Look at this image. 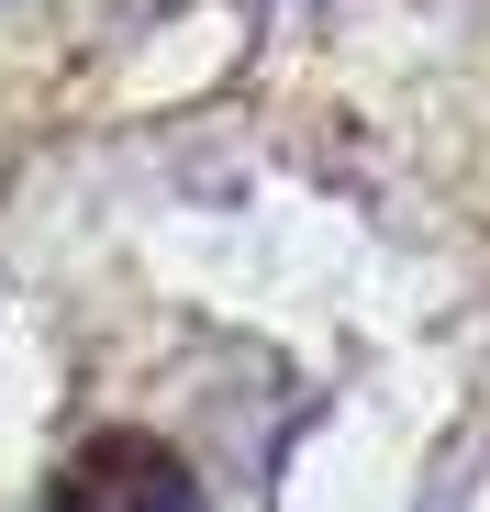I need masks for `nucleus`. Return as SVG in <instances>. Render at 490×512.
I'll list each match as a JSON object with an SVG mask.
<instances>
[{
  "instance_id": "f257e3e1",
  "label": "nucleus",
  "mask_w": 490,
  "mask_h": 512,
  "mask_svg": "<svg viewBox=\"0 0 490 512\" xmlns=\"http://www.w3.org/2000/svg\"><path fill=\"white\" fill-rule=\"evenodd\" d=\"M34 512H212L201 468L168 446V435H145V423H112V435H78L45 479Z\"/></svg>"
}]
</instances>
